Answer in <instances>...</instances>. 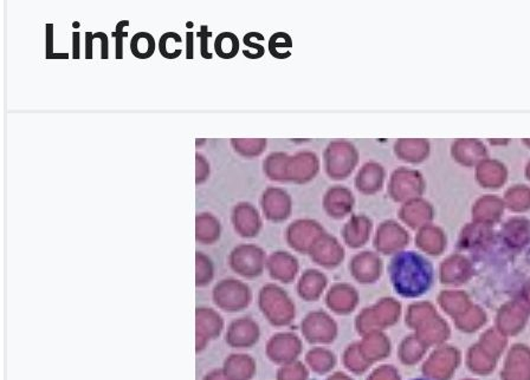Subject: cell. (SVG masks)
Wrapping results in <instances>:
<instances>
[{
  "instance_id": "obj_22",
  "label": "cell",
  "mask_w": 530,
  "mask_h": 380,
  "mask_svg": "<svg viewBox=\"0 0 530 380\" xmlns=\"http://www.w3.org/2000/svg\"><path fill=\"white\" fill-rule=\"evenodd\" d=\"M198 38L201 39V55L204 60H212V53H208V38L211 37V32L208 31L206 25H203L197 33Z\"/></svg>"
},
{
  "instance_id": "obj_8",
  "label": "cell",
  "mask_w": 530,
  "mask_h": 380,
  "mask_svg": "<svg viewBox=\"0 0 530 380\" xmlns=\"http://www.w3.org/2000/svg\"><path fill=\"white\" fill-rule=\"evenodd\" d=\"M263 251L260 248L251 244H244L235 248L231 254V264L240 271L258 269L263 261Z\"/></svg>"
},
{
  "instance_id": "obj_7",
  "label": "cell",
  "mask_w": 530,
  "mask_h": 380,
  "mask_svg": "<svg viewBox=\"0 0 530 380\" xmlns=\"http://www.w3.org/2000/svg\"><path fill=\"white\" fill-rule=\"evenodd\" d=\"M354 200L351 192L342 187L330 189L324 199V207L328 213L334 217H342L349 213Z\"/></svg>"
},
{
  "instance_id": "obj_11",
  "label": "cell",
  "mask_w": 530,
  "mask_h": 380,
  "mask_svg": "<svg viewBox=\"0 0 530 380\" xmlns=\"http://www.w3.org/2000/svg\"><path fill=\"white\" fill-rule=\"evenodd\" d=\"M371 232V222L366 217H353L346 226L344 237L351 247H358L367 242Z\"/></svg>"
},
{
  "instance_id": "obj_25",
  "label": "cell",
  "mask_w": 530,
  "mask_h": 380,
  "mask_svg": "<svg viewBox=\"0 0 530 380\" xmlns=\"http://www.w3.org/2000/svg\"><path fill=\"white\" fill-rule=\"evenodd\" d=\"M94 33L92 32H85V60H92V53H94Z\"/></svg>"
},
{
  "instance_id": "obj_17",
  "label": "cell",
  "mask_w": 530,
  "mask_h": 380,
  "mask_svg": "<svg viewBox=\"0 0 530 380\" xmlns=\"http://www.w3.org/2000/svg\"><path fill=\"white\" fill-rule=\"evenodd\" d=\"M315 258L317 261L324 262V264L339 262L342 258V248L333 237H326L317 246Z\"/></svg>"
},
{
  "instance_id": "obj_6",
  "label": "cell",
  "mask_w": 530,
  "mask_h": 380,
  "mask_svg": "<svg viewBox=\"0 0 530 380\" xmlns=\"http://www.w3.org/2000/svg\"><path fill=\"white\" fill-rule=\"evenodd\" d=\"M383 178H385L383 168L376 162H369L359 171L356 185L360 192L373 194L381 188Z\"/></svg>"
},
{
  "instance_id": "obj_29",
  "label": "cell",
  "mask_w": 530,
  "mask_h": 380,
  "mask_svg": "<svg viewBox=\"0 0 530 380\" xmlns=\"http://www.w3.org/2000/svg\"><path fill=\"white\" fill-rule=\"evenodd\" d=\"M69 55L68 53H55L51 60H68Z\"/></svg>"
},
{
  "instance_id": "obj_13",
  "label": "cell",
  "mask_w": 530,
  "mask_h": 380,
  "mask_svg": "<svg viewBox=\"0 0 530 380\" xmlns=\"http://www.w3.org/2000/svg\"><path fill=\"white\" fill-rule=\"evenodd\" d=\"M289 155L285 153H271L264 160V171L274 181H287V165Z\"/></svg>"
},
{
  "instance_id": "obj_15",
  "label": "cell",
  "mask_w": 530,
  "mask_h": 380,
  "mask_svg": "<svg viewBox=\"0 0 530 380\" xmlns=\"http://www.w3.org/2000/svg\"><path fill=\"white\" fill-rule=\"evenodd\" d=\"M221 233L219 222L210 214H201L197 217V239L204 244H212Z\"/></svg>"
},
{
  "instance_id": "obj_16",
  "label": "cell",
  "mask_w": 530,
  "mask_h": 380,
  "mask_svg": "<svg viewBox=\"0 0 530 380\" xmlns=\"http://www.w3.org/2000/svg\"><path fill=\"white\" fill-rule=\"evenodd\" d=\"M214 51L223 60H232L239 51V39L232 32H223L214 42Z\"/></svg>"
},
{
  "instance_id": "obj_12",
  "label": "cell",
  "mask_w": 530,
  "mask_h": 380,
  "mask_svg": "<svg viewBox=\"0 0 530 380\" xmlns=\"http://www.w3.org/2000/svg\"><path fill=\"white\" fill-rule=\"evenodd\" d=\"M157 44L149 32H137L130 40V53L137 60H149L154 55Z\"/></svg>"
},
{
  "instance_id": "obj_5",
  "label": "cell",
  "mask_w": 530,
  "mask_h": 380,
  "mask_svg": "<svg viewBox=\"0 0 530 380\" xmlns=\"http://www.w3.org/2000/svg\"><path fill=\"white\" fill-rule=\"evenodd\" d=\"M321 232L313 221H297L288 228V242L297 251H306Z\"/></svg>"
},
{
  "instance_id": "obj_2",
  "label": "cell",
  "mask_w": 530,
  "mask_h": 380,
  "mask_svg": "<svg viewBox=\"0 0 530 380\" xmlns=\"http://www.w3.org/2000/svg\"><path fill=\"white\" fill-rule=\"evenodd\" d=\"M319 163L317 153L313 151H301L292 156H289L287 165V181H309L317 174Z\"/></svg>"
},
{
  "instance_id": "obj_4",
  "label": "cell",
  "mask_w": 530,
  "mask_h": 380,
  "mask_svg": "<svg viewBox=\"0 0 530 380\" xmlns=\"http://www.w3.org/2000/svg\"><path fill=\"white\" fill-rule=\"evenodd\" d=\"M233 224L242 237H253L260 232V219L257 210L248 203H240L233 212Z\"/></svg>"
},
{
  "instance_id": "obj_14",
  "label": "cell",
  "mask_w": 530,
  "mask_h": 380,
  "mask_svg": "<svg viewBox=\"0 0 530 380\" xmlns=\"http://www.w3.org/2000/svg\"><path fill=\"white\" fill-rule=\"evenodd\" d=\"M230 143L235 153L246 158L260 156L267 147L265 139H232Z\"/></svg>"
},
{
  "instance_id": "obj_3",
  "label": "cell",
  "mask_w": 530,
  "mask_h": 380,
  "mask_svg": "<svg viewBox=\"0 0 530 380\" xmlns=\"http://www.w3.org/2000/svg\"><path fill=\"white\" fill-rule=\"evenodd\" d=\"M262 207L269 220H285L290 215V197L282 189H267L262 197Z\"/></svg>"
},
{
  "instance_id": "obj_24",
  "label": "cell",
  "mask_w": 530,
  "mask_h": 380,
  "mask_svg": "<svg viewBox=\"0 0 530 380\" xmlns=\"http://www.w3.org/2000/svg\"><path fill=\"white\" fill-rule=\"evenodd\" d=\"M94 39H100L101 42V60H107L109 58V40L108 36L105 32H95Z\"/></svg>"
},
{
  "instance_id": "obj_23",
  "label": "cell",
  "mask_w": 530,
  "mask_h": 380,
  "mask_svg": "<svg viewBox=\"0 0 530 380\" xmlns=\"http://www.w3.org/2000/svg\"><path fill=\"white\" fill-rule=\"evenodd\" d=\"M46 60H51L53 55H55V43H53V38H55V30H53V24H46Z\"/></svg>"
},
{
  "instance_id": "obj_19",
  "label": "cell",
  "mask_w": 530,
  "mask_h": 380,
  "mask_svg": "<svg viewBox=\"0 0 530 380\" xmlns=\"http://www.w3.org/2000/svg\"><path fill=\"white\" fill-rule=\"evenodd\" d=\"M292 46V38L285 32L275 33V35L271 36L270 40H269V51L275 58H278V60H280V51L278 50L289 49Z\"/></svg>"
},
{
  "instance_id": "obj_1",
  "label": "cell",
  "mask_w": 530,
  "mask_h": 380,
  "mask_svg": "<svg viewBox=\"0 0 530 380\" xmlns=\"http://www.w3.org/2000/svg\"><path fill=\"white\" fill-rule=\"evenodd\" d=\"M327 174L332 178H347L359 162V153L354 144L348 141L330 142L323 153Z\"/></svg>"
},
{
  "instance_id": "obj_9",
  "label": "cell",
  "mask_w": 530,
  "mask_h": 380,
  "mask_svg": "<svg viewBox=\"0 0 530 380\" xmlns=\"http://www.w3.org/2000/svg\"><path fill=\"white\" fill-rule=\"evenodd\" d=\"M404 240V232H401V228L397 224L392 222L381 224L376 237V246L379 251H394V248L399 247Z\"/></svg>"
},
{
  "instance_id": "obj_21",
  "label": "cell",
  "mask_w": 530,
  "mask_h": 380,
  "mask_svg": "<svg viewBox=\"0 0 530 380\" xmlns=\"http://www.w3.org/2000/svg\"><path fill=\"white\" fill-rule=\"evenodd\" d=\"M196 164H197V183H201L208 178L210 174V164L203 153H196Z\"/></svg>"
},
{
  "instance_id": "obj_18",
  "label": "cell",
  "mask_w": 530,
  "mask_h": 380,
  "mask_svg": "<svg viewBox=\"0 0 530 380\" xmlns=\"http://www.w3.org/2000/svg\"><path fill=\"white\" fill-rule=\"evenodd\" d=\"M171 42L180 44V43L183 42V39L180 37L179 33H176V32H166V33H164V35L160 37V40H159V51H160V55H161L164 58H166V60H176V58H179V57L176 56V55L171 51V45H169Z\"/></svg>"
},
{
  "instance_id": "obj_28",
  "label": "cell",
  "mask_w": 530,
  "mask_h": 380,
  "mask_svg": "<svg viewBox=\"0 0 530 380\" xmlns=\"http://www.w3.org/2000/svg\"><path fill=\"white\" fill-rule=\"evenodd\" d=\"M194 32H186V58L194 60Z\"/></svg>"
},
{
  "instance_id": "obj_20",
  "label": "cell",
  "mask_w": 530,
  "mask_h": 380,
  "mask_svg": "<svg viewBox=\"0 0 530 380\" xmlns=\"http://www.w3.org/2000/svg\"><path fill=\"white\" fill-rule=\"evenodd\" d=\"M129 25V21H121L116 25L115 30L112 32V38H115V58L123 60V38H126L128 32L123 31V28Z\"/></svg>"
},
{
  "instance_id": "obj_10",
  "label": "cell",
  "mask_w": 530,
  "mask_h": 380,
  "mask_svg": "<svg viewBox=\"0 0 530 380\" xmlns=\"http://www.w3.org/2000/svg\"><path fill=\"white\" fill-rule=\"evenodd\" d=\"M394 151L401 160L418 162L428 156V143L425 140H398Z\"/></svg>"
},
{
  "instance_id": "obj_27",
  "label": "cell",
  "mask_w": 530,
  "mask_h": 380,
  "mask_svg": "<svg viewBox=\"0 0 530 380\" xmlns=\"http://www.w3.org/2000/svg\"><path fill=\"white\" fill-rule=\"evenodd\" d=\"M243 42H244V44H245L246 46H249V48H251V49L255 50V53H256V60H258V58H260V57H263V46L260 45V44H257V43L251 42V37H250V33H248V35L244 37V39H243Z\"/></svg>"
},
{
  "instance_id": "obj_26",
  "label": "cell",
  "mask_w": 530,
  "mask_h": 380,
  "mask_svg": "<svg viewBox=\"0 0 530 380\" xmlns=\"http://www.w3.org/2000/svg\"><path fill=\"white\" fill-rule=\"evenodd\" d=\"M80 39H81L80 32H73V58L75 60H80V57H81V46H80L81 40Z\"/></svg>"
}]
</instances>
